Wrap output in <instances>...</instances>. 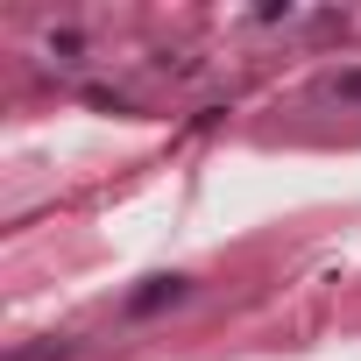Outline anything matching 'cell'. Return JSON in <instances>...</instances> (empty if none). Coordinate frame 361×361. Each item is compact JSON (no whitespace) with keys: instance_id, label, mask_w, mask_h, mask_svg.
<instances>
[{"instance_id":"cell-1","label":"cell","mask_w":361,"mask_h":361,"mask_svg":"<svg viewBox=\"0 0 361 361\" xmlns=\"http://www.w3.org/2000/svg\"><path fill=\"white\" fill-rule=\"evenodd\" d=\"M185 298V276H149V290L128 298V312H156V305H177Z\"/></svg>"}]
</instances>
